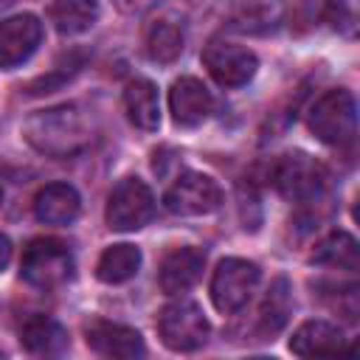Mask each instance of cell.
<instances>
[{
  "label": "cell",
  "mask_w": 360,
  "mask_h": 360,
  "mask_svg": "<svg viewBox=\"0 0 360 360\" xmlns=\"http://www.w3.org/2000/svg\"><path fill=\"white\" fill-rule=\"evenodd\" d=\"M25 138L45 155H70L90 138L84 118L73 107L42 110L25 121Z\"/></svg>",
  "instance_id": "6da1fadb"
},
{
  "label": "cell",
  "mask_w": 360,
  "mask_h": 360,
  "mask_svg": "<svg viewBox=\"0 0 360 360\" xmlns=\"http://www.w3.org/2000/svg\"><path fill=\"white\" fill-rule=\"evenodd\" d=\"M22 278L37 290H59L73 276V253L59 239H34L20 262Z\"/></svg>",
  "instance_id": "7a4b0ae2"
},
{
  "label": "cell",
  "mask_w": 360,
  "mask_h": 360,
  "mask_svg": "<svg viewBox=\"0 0 360 360\" xmlns=\"http://www.w3.org/2000/svg\"><path fill=\"white\" fill-rule=\"evenodd\" d=\"M354 127H357V107L349 90H329L309 110L312 135L329 146L349 143L354 138Z\"/></svg>",
  "instance_id": "3957f363"
},
{
  "label": "cell",
  "mask_w": 360,
  "mask_h": 360,
  "mask_svg": "<svg viewBox=\"0 0 360 360\" xmlns=\"http://www.w3.org/2000/svg\"><path fill=\"white\" fill-rule=\"evenodd\" d=\"M158 332L172 352H194L208 338V321L194 301H174L160 309Z\"/></svg>",
  "instance_id": "277c9868"
},
{
  "label": "cell",
  "mask_w": 360,
  "mask_h": 360,
  "mask_svg": "<svg viewBox=\"0 0 360 360\" xmlns=\"http://www.w3.org/2000/svg\"><path fill=\"white\" fill-rule=\"evenodd\" d=\"M155 214V197L149 186L138 177H124L110 191L107 200V225L112 231H138Z\"/></svg>",
  "instance_id": "5b68a950"
},
{
  "label": "cell",
  "mask_w": 360,
  "mask_h": 360,
  "mask_svg": "<svg viewBox=\"0 0 360 360\" xmlns=\"http://www.w3.org/2000/svg\"><path fill=\"white\" fill-rule=\"evenodd\" d=\"M259 284V267L248 259H222L211 278V301L219 312L242 309Z\"/></svg>",
  "instance_id": "8992f818"
},
{
  "label": "cell",
  "mask_w": 360,
  "mask_h": 360,
  "mask_svg": "<svg viewBox=\"0 0 360 360\" xmlns=\"http://www.w3.org/2000/svg\"><path fill=\"white\" fill-rule=\"evenodd\" d=\"M219 202H222L219 183L202 172H183L166 191V208L177 217H202L217 211Z\"/></svg>",
  "instance_id": "52a82bcc"
},
{
  "label": "cell",
  "mask_w": 360,
  "mask_h": 360,
  "mask_svg": "<svg viewBox=\"0 0 360 360\" xmlns=\"http://www.w3.org/2000/svg\"><path fill=\"white\" fill-rule=\"evenodd\" d=\"M202 62L208 73L222 84V87H242L256 76V53L248 51L245 45L228 42V39H214L202 51Z\"/></svg>",
  "instance_id": "ba28073f"
},
{
  "label": "cell",
  "mask_w": 360,
  "mask_h": 360,
  "mask_svg": "<svg viewBox=\"0 0 360 360\" xmlns=\"http://www.w3.org/2000/svg\"><path fill=\"white\" fill-rule=\"evenodd\" d=\"M42 39V22L34 14H17L0 22V68L11 70L22 65Z\"/></svg>",
  "instance_id": "9c48e42d"
},
{
  "label": "cell",
  "mask_w": 360,
  "mask_h": 360,
  "mask_svg": "<svg viewBox=\"0 0 360 360\" xmlns=\"http://www.w3.org/2000/svg\"><path fill=\"white\" fill-rule=\"evenodd\" d=\"M323 186V169L304 152L287 155L276 166V188L287 200H312Z\"/></svg>",
  "instance_id": "30bf717a"
},
{
  "label": "cell",
  "mask_w": 360,
  "mask_h": 360,
  "mask_svg": "<svg viewBox=\"0 0 360 360\" xmlns=\"http://www.w3.org/2000/svg\"><path fill=\"white\" fill-rule=\"evenodd\" d=\"M169 110H172L174 124H180V127H200L211 115L214 98H211L208 87L200 79L183 76L169 90Z\"/></svg>",
  "instance_id": "8fae6325"
},
{
  "label": "cell",
  "mask_w": 360,
  "mask_h": 360,
  "mask_svg": "<svg viewBox=\"0 0 360 360\" xmlns=\"http://www.w3.org/2000/svg\"><path fill=\"white\" fill-rule=\"evenodd\" d=\"M87 346L98 357H115V360H135V357H143L146 352L143 338L135 329L121 323H107V321H98L87 329Z\"/></svg>",
  "instance_id": "7c38bea8"
},
{
  "label": "cell",
  "mask_w": 360,
  "mask_h": 360,
  "mask_svg": "<svg viewBox=\"0 0 360 360\" xmlns=\"http://www.w3.org/2000/svg\"><path fill=\"white\" fill-rule=\"evenodd\" d=\"M202 267H205V253L200 248H174L172 253H166L160 264V273H158L160 290L169 295H180L191 290L200 281Z\"/></svg>",
  "instance_id": "4fadbf2b"
},
{
  "label": "cell",
  "mask_w": 360,
  "mask_h": 360,
  "mask_svg": "<svg viewBox=\"0 0 360 360\" xmlns=\"http://www.w3.org/2000/svg\"><path fill=\"white\" fill-rule=\"evenodd\" d=\"M290 352L298 357L338 354V352H346V338L338 326H332L326 321H307L290 338Z\"/></svg>",
  "instance_id": "5bb4252c"
},
{
  "label": "cell",
  "mask_w": 360,
  "mask_h": 360,
  "mask_svg": "<svg viewBox=\"0 0 360 360\" xmlns=\"http://www.w3.org/2000/svg\"><path fill=\"white\" fill-rule=\"evenodd\" d=\"M79 208H82V200L76 188L68 183H51L34 200V214L45 225H70L79 217Z\"/></svg>",
  "instance_id": "9a60e30c"
},
{
  "label": "cell",
  "mask_w": 360,
  "mask_h": 360,
  "mask_svg": "<svg viewBox=\"0 0 360 360\" xmlns=\"http://www.w3.org/2000/svg\"><path fill=\"white\" fill-rule=\"evenodd\" d=\"M124 110L129 124H135L143 132L158 129L160 124V101H158V87L149 79H135L124 90Z\"/></svg>",
  "instance_id": "2e32d148"
},
{
  "label": "cell",
  "mask_w": 360,
  "mask_h": 360,
  "mask_svg": "<svg viewBox=\"0 0 360 360\" xmlns=\"http://www.w3.org/2000/svg\"><path fill=\"white\" fill-rule=\"evenodd\" d=\"M22 346L31 352V354H45V357H53V354H62L68 349V335L62 329L59 321L48 318V315H37L31 318L22 332Z\"/></svg>",
  "instance_id": "e0dca14e"
},
{
  "label": "cell",
  "mask_w": 360,
  "mask_h": 360,
  "mask_svg": "<svg viewBox=\"0 0 360 360\" xmlns=\"http://www.w3.org/2000/svg\"><path fill=\"white\" fill-rule=\"evenodd\" d=\"M138 267H141V250L135 245L121 242L101 253V259L96 264V276L104 284H124L138 273Z\"/></svg>",
  "instance_id": "ac0fdd59"
},
{
  "label": "cell",
  "mask_w": 360,
  "mask_h": 360,
  "mask_svg": "<svg viewBox=\"0 0 360 360\" xmlns=\"http://www.w3.org/2000/svg\"><path fill=\"white\" fill-rule=\"evenodd\" d=\"M96 20H98L96 0H53L51 6V22L62 34H82L93 28Z\"/></svg>",
  "instance_id": "d6986e66"
},
{
  "label": "cell",
  "mask_w": 360,
  "mask_h": 360,
  "mask_svg": "<svg viewBox=\"0 0 360 360\" xmlns=\"http://www.w3.org/2000/svg\"><path fill=\"white\" fill-rule=\"evenodd\" d=\"M315 264H326V267H338V270H357V242L354 236L338 231L329 233L326 239H321L309 256Z\"/></svg>",
  "instance_id": "ffe728a7"
},
{
  "label": "cell",
  "mask_w": 360,
  "mask_h": 360,
  "mask_svg": "<svg viewBox=\"0 0 360 360\" xmlns=\"http://www.w3.org/2000/svg\"><path fill=\"white\" fill-rule=\"evenodd\" d=\"M146 51L155 62H174L183 53V31L172 20H158L146 34Z\"/></svg>",
  "instance_id": "44dd1931"
},
{
  "label": "cell",
  "mask_w": 360,
  "mask_h": 360,
  "mask_svg": "<svg viewBox=\"0 0 360 360\" xmlns=\"http://www.w3.org/2000/svg\"><path fill=\"white\" fill-rule=\"evenodd\" d=\"M290 309H292V301H290V284L287 278H276L264 304H262V326L264 332H278L287 318H290Z\"/></svg>",
  "instance_id": "7402d4cb"
},
{
  "label": "cell",
  "mask_w": 360,
  "mask_h": 360,
  "mask_svg": "<svg viewBox=\"0 0 360 360\" xmlns=\"http://www.w3.org/2000/svg\"><path fill=\"white\" fill-rule=\"evenodd\" d=\"M326 22L340 34H354L357 28V0H329Z\"/></svg>",
  "instance_id": "603a6c76"
},
{
  "label": "cell",
  "mask_w": 360,
  "mask_h": 360,
  "mask_svg": "<svg viewBox=\"0 0 360 360\" xmlns=\"http://www.w3.org/2000/svg\"><path fill=\"white\" fill-rule=\"evenodd\" d=\"M8 262H11V242L6 233H0V273L8 267Z\"/></svg>",
  "instance_id": "cb8c5ba5"
},
{
  "label": "cell",
  "mask_w": 360,
  "mask_h": 360,
  "mask_svg": "<svg viewBox=\"0 0 360 360\" xmlns=\"http://www.w3.org/2000/svg\"><path fill=\"white\" fill-rule=\"evenodd\" d=\"M146 0H118V6L121 8H127V11H132V8H138V6H143Z\"/></svg>",
  "instance_id": "d4e9b609"
}]
</instances>
